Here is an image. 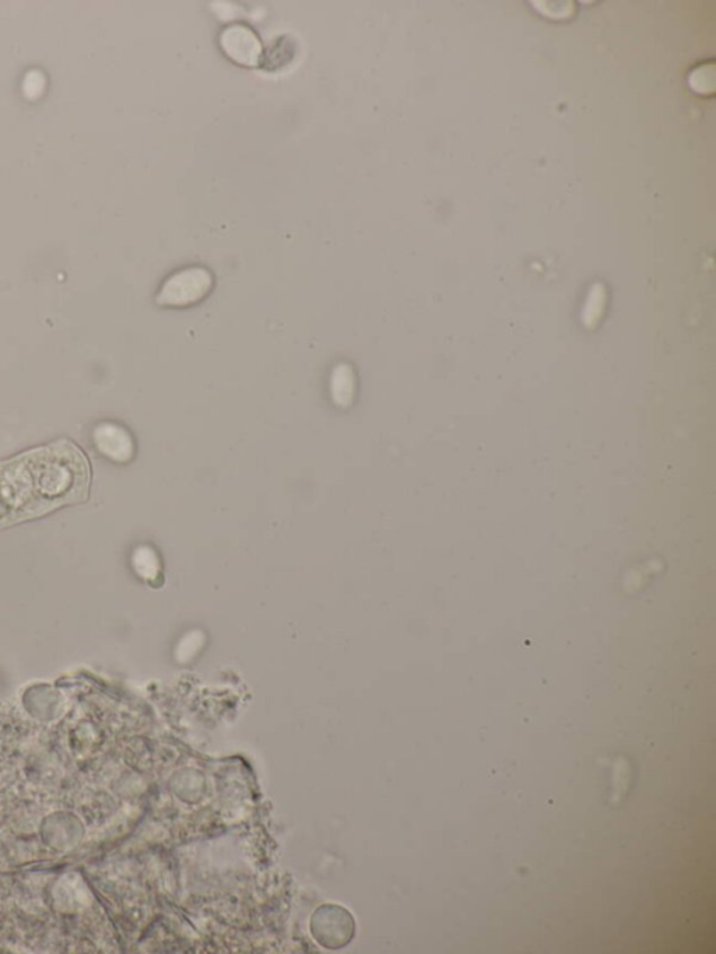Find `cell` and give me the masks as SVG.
I'll use <instances>...</instances> for the list:
<instances>
[{"label":"cell","instance_id":"obj_1","mask_svg":"<svg viewBox=\"0 0 716 954\" xmlns=\"http://www.w3.org/2000/svg\"><path fill=\"white\" fill-rule=\"evenodd\" d=\"M90 482L86 455L66 440L0 462V528L82 503Z\"/></svg>","mask_w":716,"mask_h":954},{"label":"cell","instance_id":"obj_2","mask_svg":"<svg viewBox=\"0 0 716 954\" xmlns=\"http://www.w3.org/2000/svg\"><path fill=\"white\" fill-rule=\"evenodd\" d=\"M213 275L202 266H191L173 273L161 284L156 303L161 307H188L199 303L213 289Z\"/></svg>","mask_w":716,"mask_h":954},{"label":"cell","instance_id":"obj_3","mask_svg":"<svg viewBox=\"0 0 716 954\" xmlns=\"http://www.w3.org/2000/svg\"><path fill=\"white\" fill-rule=\"evenodd\" d=\"M219 44L228 59L245 66L256 68L263 58L262 42L258 34L245 24H230L219 35Z\"/></svg>","mask_w":716,"mask_h":954},{"label":"cell","instance_id":"obj_4","mask_svg":"<svg viewBox=\"0 0 716 954\" xmlns=\"http://www.w3.org/2000/svg\"><path fill=\"white\" fill-rule=\"evenodd\" d=\"M93 441L100 454L119 464L131 461L135 452L131 434L119 424L110 422L98 424L93 431Z\"/></svg>","mask_w":716,"mask_h":954},{"label":"cell","instance_id":"obj_5","mask_svg":"<svg viewBox=\"0 0 716 954\" xmlns=\"http://www.w3.org/2000/svg\"><path fill=\"white\" fill-rule=\"evenodd\" d=\"M329 389L332 401L339 408H349L352 405L356 395V374L350 364L339 363L333 367Z\"/></svg>","mask_w":716,"mask_h":954},{"label":"cell","instance_id":"obj_6","mask_svg":"<svg viewBox=\"0 0 716 954\" xmlns=\"http://www.w3.org/2000/svg\"><path fill=\"white\" fill-rule=\"evenodd\" d=\"M47 76L40 69H30L23 77L21 91L28 101H37L47 91Z\"/></svg>","mask_w":716,"mask_h":954}]
</instances>
